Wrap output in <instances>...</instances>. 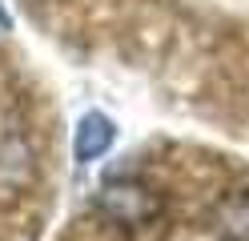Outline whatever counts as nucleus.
Listing matches in <instances>:
<instances>
[{
	"instance_id": "f257e3e1",
	"label": "nucleus",
	"mask_w": 249,
	"mask_h": 241,
	"mask_svg": "<svg viewBox=\"0 0 249 241\" xmlns=\"http://www.w3.org/2000/svg\"><path fill=\"white\" fill-rule=\"evenodd\" d=\"M97 209L124 229H145L149 221L161 217V197L141 181H108L97 193Z\"/></svg>"
},
{
	"instance_id": "f03ea898",
	"label": "nucleus",
	"mask_w": 249,
	"mask_h": 241,
	"mask_svg": "<svg viewBox=\"0 0 249 241\" xmlns=\"http://www.w3.org/2000/svg\"><path fill=\"white\" fill-rule=\"evenodd\" d=\"M33 153L17 125H0V201H17L33 185Z\"/></svg>"
},
{
	"instance_id": "7ed1b4c3",
	"label": "nucleus",
	"mask_w": 249,
	"mask_h": 241,
	"mask_svg": "<svg viewBox=\"0 0 249 241\" xmlns=\"http://www.w3.org/2000/svg\"><path fill=\"white\" fill-rule=\"evenodd\" d=\"M117 141V125L105 117V112H85L81 121H76V137H72V157L81 161H97L113 149Z\"/></svg>"
},
{
	"instance_id": "20e7f679",
	"label": "nucleus",
	"mask_w": 249,
	"mask_h": 241,
	"mask_svg": "<svg viewBox=\"0 0 249 241\" xmlns=\"http://www.w3.org/2000/svg\"><path fill=\"white\" fill-rule=\"evenodd\" d=\"M213 221H217V233L225 241H249V189H237L229 197H221Z\"/></svg>"
},
{
	"instance_id": "39448f33",
	"label": "nucleus",
	"mask_w": 249,
	"mask_h": 241,
	"mask_svg": "<svg viewBox=\"0 0 249 241\" xmlns=\"http://www.w3.org/2000/svg\"><path fill=\"white\" fill-rule=\"evenodd\" d=\"M12 28V16H8V8H4V0H0V32H8Z\"/></svg>"
}]
</instances>
